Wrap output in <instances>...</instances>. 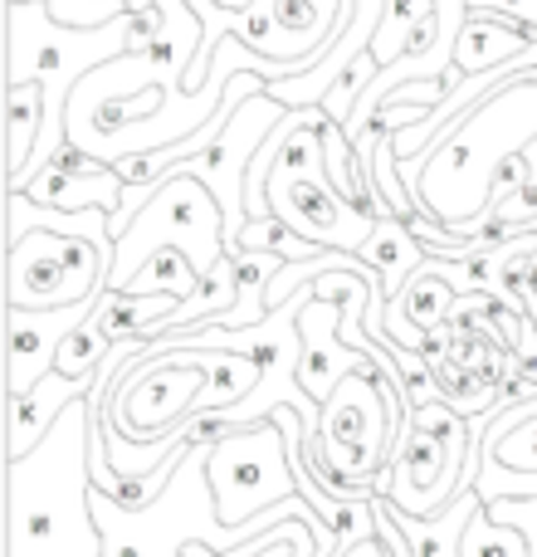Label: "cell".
Here are the masks:
<instances>
[{
	"instance_id": "obj_1",
	"label": "cell",
	"mask_w": 537,
	"mask_h": 557,
	"mask_svg": "<svg viewBox=\"0 0 537 557\" xmlns=\"http://www.w3.org/2000/svg\"><path fill=\"white\" fill-rule=\"evenodd\" d=\"M103 382L78 396L25 460H10V557H103V533L93 519V470H88L93 401Z\"/></svg>"
},
{
	"instance_id": "obj_2",
	"label": "cell",
	"mask_w": 537,
	"mask_h": 557,
	"mask_svg": "<svg viewBox=\"0 0 537 557\" xmlns=\"http://www.w3.org/2000/svg\"><path fill=\"white\" fill-rule=\"evenodd\" d=\"M205 490H211V504H215V523L230 533L284 509V504L303 499L284 425L268 416L264 425L235 431L221 445H211L205 450Z\"/></svg>"
},
{
	"instance_id": "obj_3",
	"label": "cell",
	"mask_w": 537,
	"mask_h": 557,
	"mask_svg": "<svg viewBox=\"0 0 537 557\" xmlns=\"http://www.w3.org/2000/svg\"><path fill=\"white\" fill-rule=\"evenodd\" d=\"M117 250L93 245L78 231H35L10 245V304L35 313H68V308H98L108 288Z\"/></svg>"
},
{
	"instance_id": "obj_4",
	"label": "cell",
	"mask_w": 537,
	"mask_h": 557,
	"mask_svg": "<svg viewBox=\"0 0 537 557\" xmlns=\"http://www.w3.org/2000/svg\"><path fill=\"white\" fill-rule=\"evenodd\" d=\"M268 206L274 215L308 240L313 250H333V255H362V245L372 240L376 221L362 215L357 206H347L342 196L333 191L327 172L317 176H278L268 172Z\"/></svg>"
},
{
	"instance_id": "obj_5",
	"label": "cell",
	"mask_w": 537,
	"mask_h": 557,
	"mask_svg": "<svg viewBox=\"0 0 537 557\" xmlns=\"http://www.w3.org/2000/svg\"><path fill=\"white\" fill-rule=\"evenodd\" d=\"M537 49V29L523 25L513 15L499 10H464V29L454 35V78L470 84V78L499 74L503 64H513L519 54Z\"/></svg>"
},
{
	"instance_id": "obj_6",
	"label": "cell",
	"mask_w": 537,
	"mask_h": 557,
	"mask_svg": "<svg viewBox=\"0 0 537 557\" xmlns=\"http://www.w3.org/2000/svg\"><path fill=\"white\" fill-rule=\"evenodd\" d=\"M425 245L415 240L411 231H405L401 221H391V215H382L372 231V240L362 245V255H352V270L362 274H376V298H391V294H405L411 288V278L425 270Z\"/></svg>"
},
{
	"instance_id": "obj_7",
	"label": "cell",
	"mask_w": 537,
	"mask_h": 557,
	"mask_svg": "<svg viewBox=\"0 0 537 557\" xmlns=\"http://www.w3.org/2000/svg\"><path fill=\"white\" fill-rule=\"evenodd\" d=\"M479 509H484L479 490H464L460 499L445 513H435V519H405V513L396 509V523H401L405 543H411V557H460L464 529H470V519Z\"/></svg>"
},
{
	"instance_id": "obj_8",
	"label": "cell",
	"mask_w": 537,
	"mask_h": 557,
	"mask_svg": "<svg viewBox=\"0 0 537 557\" xmlns=\"http://www.w3.org/2000/svg\"><path fill=\"white\" fill-rule=\"evenodd\" d=\"M5 133H10V196L29 182L25 176V162L29 152L39 147V137L49 133L45 127V84H20L10 88V108H5Z\"/></svg>"
},
{
	"instance_id": "obj_9",
	"label": "cell",
	"mask_w": 537,
	"mask_h": 557,
	"mask_svg": "<svg viewBox=\"0 0 537 557\" xmlns=\"http://www.w3.org/2000/svg\"><path fill=\"white\" fill-rule=\"evenodd\" d=\"M454 304H460V288H454L445 274H435V270H421L411 278V288L401 294L405 323H411L415 333H425V337L440 333V323H450Z\"/></svg>"
},
{
	"instance_id": "obj_10",
	"label": "cell",
	"mask_w": 537,
	"mask_h": 557,
	"mask_svg": "<svg viewBox=\"0 0 537 557\" xmlns=\"http://www.w3.org/2000/svg\"><path fill=\"white\" fill-rule=\"evenodd\" d=\"M460 557H537L533 539L513 523H494L489 509H479L464 529V543H460Z\"/></svg>"
},
{
	"instance_id": "obj_11",
	"label": "cell",
	"mask_w": 537,
	"mask_h": 557,
	"mask_svg": "<svg viewBox=\"0 0 537 557\" xmlns=\"http://www.w3.org/2000/svg\"><path fill=\"white\" fill-rule=\"evenodd\" d=\"M484 460H494L499 470H513V474H537V416L519 421L503 435L484 431Z\"/></svg>"
},
{
	"instance_id": "obj_12",
	"label": "cell",
	"mask_w": 537,
	"mask_h": 557,
	"mask_svg": "<svg viewBox=\"0 0 537 557\" xmlns=\"http://www.w3.org/2000/svg\"><path fill=\"white\" fill-rule=\"evenodd\" d=\"M386 5V20H382V29H376L372 35V54H382L386 49V35H391V29H405V25H421L425 15H435V0H382Z\"/></svg>"
},
{
	"instance_id": "obj_13",
	"label": "cell",
	"mask_w": 537,
	"mask_h": 557,
	"mask_svg": "<svg viewBox=\"0 0 537 557\" xmlns=\"http://www.w3.org/2000/svg\"><path fill=\"white\" fill-rule=\"evenodd\" d=\"M268 20H274V29H317L327 20V10L317 0H274Z\"/></svg>"
},
{
	"instance_id": "obj_14",
	"label": "cell",
	"mask_w": 537,
	"mask_h": 557,
	"mask_svg": "<svg viewBox=\"0 0 537 557\" xmlns=\"http://www.w3.org/2000/svg\"><path fill=\"white\" fill-rule=\"evenodd\" d=\"M464 10H499V15H513L537 29V0H470Z\"/></svg>"
},
{
	"instance_id": "obj_15",
	"label": "cell",
	"mask_w": 537,
	"mask_h": 557,
	"mask_svg": "<svg viewBox=\"0 0 537 557\" xmlns=\"http://www.w3.org/2000/svg\"><path fill=\"white\" fill-rule=\"evenodd\" d=\"M435 29H440V15H425L421 25L411 29V39L401 45V54H396V59H415V54H425V49L435 45Z\"/></svg>"
},
{
	"instance_id": "obj_16",
	"label": "cell",
	"mask_w": 537,
	"mask_h": 557,
	"mask_svg": "<svg viewBox=\"0 0 537 557\" xmlns=\"http://www.w3.org/2000/svg\"><path fill=\"white\" fill-rule=\"evenodd\" d=\"M235 10H254V0H235Z\"/></svg>"
},
{
	"instance_id": "obj_17",
	"label": "cell",
	"mask_w": 537,
	"mask_h": 557,
	"mask_svg": "<svg viewBox=\"0 0 537 557\" xmlns=\"http://www.w3.org/2000/svg\"><path fill=\"white\" fill-rule=\"evenodd\" d=\"M10 5H25V0H10ZM39 5H49V0H39Z\"/></svg>"
}]
</instances>
